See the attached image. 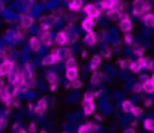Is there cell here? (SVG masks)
<instances>
[{
  "mask_svg": "<svg viewBox=\"0 0 154 133\" xmlns=\"http://www.w3.org/2000/svg\"><path fill=\"white\" fill-rule=\"evenodd\" d=\"M84 12H85V15H87V17L94 18V20H97V18L102 15V11H100L96 5H93V3L85 5V6H84Z\"/></svg>",
  "mask_w": 154,
  "mask_h": 133,
  "instance_id": "obj_1",
  "label": "cell"
},
{
  "mask_svg": "<svg viewBox=\"0 0 154 133\" xmlns=\"http://www.w3.org/2000/svg\"><path fill=\"white\" fill-rule=\"evenodd\" d=\"M15 67V61L12 60H5L2 64H0V76H8Z\"/></svg>",
  "mask_w": 154,
  "mask_h": 133,
  "instance_id": "obj_2",
  "label": "cell"
},
{
  "mask_svg": "<svg viewBox=\"0 0 154 133\" xmlns=\"http://www.w3.org/2000/svg\"><path fill=\"white\" fill-rule=\"evenodd\" d=\"M47 109H48V102H47L45 97H41V99L38 100V105L33 108V112H35L36 115H44V114L47 112Z\"/></svg>",
  "mask_w": 154,
  "mask_h": 133,
  "instance_id": "obj_3",
  "label": "cell"
},
{
  "mask_svg": "<svg viewBox=\"0 0 154 133\" xmlns=\"http://www.w3.org/2000/svg\"><path fill=\"white\" fill-rule=\"evenodd\" d=\"M54 42H55V45H58V46H64V45L69 42L67 32H66V30H60V32H57L55 36H54Z\"/></svg>",
  "mask_w": 154,
  "mask_h": 133,
  "instance_id": "obj_4",
  "label": "cell"
},
{
  "mask_svg": "<svg viewBox=\"0 0 154 133\" xmlns=\"http://www.w3.org/2000/svg\"><path fill=\"white\" fill-rule=\"evenodd\" d=\"M132 29H133V23H132V20H130L129 15H126L124 18L120 20V30L123 33H130Z\"/></svg>",
  "mask_w": 154,
  "mask_h": 133,
  "instance_id": "obj_5",
  "label": "cell"
},
{
  "mask_svg": "<svg viewBox=\"0 0 154 133\" xmlns=\"http://www.w3.org/2000/svg\"><path fill=\"white\" fill-rule=\"evenodd\" d=\"M82 111H84V115H93L96 112V103L94 100H82Z\"/></svg>",
  "mask_w": 154,
  "mask_h": 133,
  "instance_id": "obj_6",
  "label": "cell"
},
{
  "mask_svg": "<svg viewBox=\"0 0 154 133\" xmlns=\"http://www.w3.org/2000/svg\"><path fill=\"white\" fill-rule=\"evenodd\" d=\"M96 24H97V20L90 18V17H85V18L81 21V27H82L85 32H93V29H94Z\"/></svg>",
  "mask_w": 154,
  "mask_h": 133,
  "instance_id": "obj_7",
  "label": "cell"
},
{
  "mask_svg": "<svg viewBox=\"0 0 154 133\" xmlns=\"http://www.w3.org/2000/svg\"><path fill=\"white\" fill-rule=\"evenodd\" d=\"M47 81L50 84V90L51 91H55L57 90V85H58V76L55 72H48L47 73Z\"/></svg>",
  "mask_w": 154,
  "mask_h": 133,
  "instance_id": "obj_8",
  "label": "cell"
},
{
  "mask_svg": "<svg viewBox=\"0 0 154 133\" xmlns=\"http://www.w3.org/2000/svg\"><path fill=\"white\" fill-rule=\"evenodd\" d=\"M20 20H21V27H24V29H27V30L35 24V18H33L32 15H29V14H23Z\"/></svg>",
  "mask_w": 154,
  "mask_h": 133,
  "instance_id": "obj_9",
  "label": "cell"
},
{
  "mask_svg": "<svg viewBox=\"0 0 154 133\" xmlns=\"http://www.w3.org/2000/svg\"><path fill=\"white\" fill-rule=\"evenodd\" d=\"M84 44L87 46H96L97 44V36L94 32H87V35L84 36Z\"/></svg>",
  "mask_w": 154,
  "mask_h": 133,
  "instance_id": "obj_10",
  "label": "cell"
},
{
  "mask_svg": "<svg viewBox=\"0 0 154 133\" xmlns=\"http://www.w3.org/2000/svg\"><path fill=\"white\" fill-rule=\"evenodd\" d=\"M39 39H41L42 45H45V46H51L52 42H54V38L51 36V33H50V32H41Z\"/></svg>",
  "mask_w": 154,
  "mask_h": 133,
  "instance_id": "obj_11",
  "label": "cell"
},
{
  "mask_svg": "<svg viewBox=\"0 0 154 133\" xmlns=\"http://www.w3.org/2000/svg\"><path fill=\"white\" fill-rule=\"evenodd\" d=\"M57 63H60V60L54 54H48L42 58V66H52V64H57Z\"/></svg>",
  "mask_w": 154,
  "mask_h": 133,
  "instance_id": "obj_12",
  "label": "cell"
},
{
  "mask_svg": "<svg viewBox=\"0 0 154 133\" xmlns=\"http://www.w3.org/2000/svg\"><path fill=\"white\" fill-rule=\"evenodd\" d=\"M103 79H105V75H103V72L96 70V72H93V75H91V78H90V82H91V85H99Z\"/></svg>",
  "mask_w": 154,
  "mask_h": 133,
  "instance_id": "obj_13",
  "label": "cell"
},
{
  "mask_svg": "<svg viewBox=\"0 0 154 133\" xmlns=\"http://www.w3.org/2000/svg\"><path fill=\"white\" fill-rule=\"evenodd\" d=\"M142 2L144 0H135L133 2V8H132L133 15H136V17H142L144 15V12H142Z\"/></svg>",
  "mask_w": 154,
  "mask_h": 133,
  "instance_id": "obj_14",
  "label": "cell"
},
{
  "mask_svg": "<svg viewBox=\"0 0 154 133\" xmlns=\"http://www.w3.org/2000/svg\"><path fill=\"white\" fill-rule=\"evenodd\" d=\"M84 6V0H70L69 2V11L70 12H78Z\"/></svg>",
  "mask_w": 154,
  "mask_h": 133,
  "instance_id": "obj_15",
  "label": "cell"
},
{
  "mask_svg": "<svg viewBox=\"0 0 154 133\" xmlns=\"http://www.w3.org/2000/svg\"><path fill=\"white\" fill-rule=\"evenodd\" d=\"M30 48H32L35 52L41 51V48H42V42H41L39 36H32V38H30Z\"/></svg>",
  "mask_w": 154,
  "mask_h": 133,
  "instance_id": "obj_16",
  "label": "cell"
},
{
  "mask_svg": "<svg viewBox=\"0 0 154 133\" xmlns=\"http://www.w3.org/2000/svg\"><path fill=\"white\" fill-rule=\"evenodd\" d=\"M100 64H102V57H100L99 54L93 55L91 63H90V69H91V72H96V70H97V67H99Z\"/></svg>",
  "mask_w": 154,
  "mask_h": 133,
  "instance_id": "obj_17",
  "label": "cell"
},
{
  "mask_svg": "<svg viewBox=\"0 0 154 133\" xmlns=\"http://www.w3.org/2000/svg\"><path fill=\"white\" fill-rule=\"evenodd\" d=\"M5 91H6V94L11 97V99H17V94H18V88L15 87V85H12V84H9V85H6L5 87Z\"/></svg>",
  "mask_w": 154,
  "mask_h": 133,
  "instance_id": "obj_18",
  "label": "cell"
},
{
  "mask_svg": "<svg viewBox=\"0 0 154 133\" xmlns=\"http://www.w3.org/2000/svg\"><path fill=\"white\" fill-rule=\"evenodd\" d=\"M66 78L69 82L78 79V69H66Z\"/></svg>",
  "mask_w": 154,
  "mask_h": 133,
  "instance_id": "obj_19",
  "label": "cell"
},
{
  "mask_svg": "<svg viewBox=\"0 0 154 133\" xmlns=\"http://www.w3.org/2000/svg\"><path fill=\"white\" fill-rule=\"evenodd\" d=\"M142 91H145V93H148V94H153L154 93V84L150 79H147V81L142 82Z\"/></svg>",
  "mask_w": 154,
  "mask_h": 133,
  "instance_id": "obj_20",
  "label": "cell"
},
{
  "mask_svg": "<svg viewBox=\"0 0 154 133\" xmlns=\"http://www.w3.org/2000/svg\"><path fill=\"white\" fill-rule=\"evenodd\" d=\"M99 6H100L99 9H102V11H109L114 8V0H100Z\"/></svg>",
  "mask_w": 154,
  "mask_h": 133,
  "instance_id": "obj_21",
  "label": "cell"
},
{
  "mask_svg": "<svg viewBox=\"0 0 154 133\" xmlns=\"http://www.w3.org/2000/svg\"><path fill=\"white\" fill-rule=\"evenodd\" d=\"M133 103H132V100H129V99H126V100H123V103H121V109L124 111V112H132V109H133Z\"/></svg>",
  "mask_w": 154,
  "mask_h": 133,
  "instance_id": "obj_22",
  "label": "cell"
},
{
  "mask_svg": "<svg viewBox=\"0 0 154 133\" xmlns=\"http://www.w3.org/2000/svg\"><path fill=\"white\" fill-rule=\"evenodd\" d=\"M144 24L147 27H154V14H145L144 15Z\"/></svg>",
  "mask_w": 154,
  "mask_h": 133,
  "instance_id": "obj_23",
  "label": "cell"
},
{
  "mask_svg": "<svg viewBox=\"0 0 154 133\" xmlns=\"http://www.w3.org/2000/svg\"><path fill=\"white\" fill-rule=\"evenodd\" d=\"M129 70H130L132 73H139V72L142 70V66H141V64H139V61L136 60V61H132V63H130Z\"/></svg>",
  "mask_w": 154,
  "mask_h": 133,
  "instance_id": "obj_24",
  "label": "cell"
},
{
  "mask_svg": "<svg viewBox=\"0 0 154 133\" xmlns=\"http://www.w3.org/2000/svg\"><path fill=\"white\" fill-rule=\"evenodd\" d=\"M61 17H63V9H61V8H58V9H55V11H54V14L50 17V20H51V23H55V21H58Z\"/></svg>",
  "mask_w": 154,
  "mask_h": 133,
  "instance_id": "obj_25",
  "label": "cell"
},
{
  "mask_svg": "<svg viewBox=\"0 0 154 133\" xmlns=\"http://www.w3.org/2000/svg\"><path fill=\"white\" fill-rule=\"evenodd\" d=\"M66 69H78V63L73 57H69L66 60Z\"/></svg>",
  "mask_w": 154,
  "mask_h": 133,
  "instance_id": "obj_26",
  "label": "cell"
},
{
  "mask_svg": "<svg viewBox=\"0 0 154 133\" xmlns=\"http://www.w3.org/2000/svg\"><path fill=\"white\" fill-rule=\"evenodd\" d=\"M144 69H147V70H150V72H154V61H153V58H150V57H145Z\"/></svg>",
  "mask_w": 154,
  "mask_h": 133,
  "instance_id": "obj_27",
  "label": "cell"
},
{
  "mask_svg": "<svg viewBox=\"0 0 154 133\" xmlns=\"http://www.w3.org/2000/svg\"><path fill=\"white\" fill-rule=\"evenodd\" d=\"M100 93H102V91H96V93H93V91H85L82 100H94V97H97Z\"/></svg>",
  "mask_w": 154,
  "mask_h": 133,
  "instance_id": "obj_28",
  "label": "cell"
},
{
  "mask_svg": "<svg viewBox=\"0 0 154 133\" xmlns=\"http://www.w3.org/2000/svg\"><path fill=\"white\" fill-rule=\"evenodd\" d=\"M144 129H145L147 132H153V129H154V120L153 118H147V120L144 121Z\"/></svg>",
  "mask_w": 154,
  "mask_h": 133,
  "instance_id": "obj_29",
  "label": "cell"
},
{
  "mask_svg": "<svg viewBox=\"0 0 154 133\" xmlns=\"http://www.w3.org/2000/svg\"><path fill=\"white\" fill-rule=\"evenodd\" d=\"M106 15H108V18H111V20H117V18H120V15H118V11H117L115 8H112V9L106 11Z\"/></svg>",
  "mask_w": 154,
  "mask_h": 133,
  "instance_id": "obj_30",
  "label": "cell"
},
{
  "mask_svg": "<svg viewBox=\"0 0 154 133\" xmlns=\"http://www.w3.org/2000/svg\"><path fill=\"white\" fill-rule=\"evenodd\" d=\"M144 51H145V49H144V46H141V45H135V46H133V54H135L138 58L144 55Z\"/></svg>",
  "mask_w": 154,
  "mask_h": 133,
  "instance_id": "obj_31",
  "label": "cell"
},
{
  "mask_svg": "<svg viewBox=\"0 0 154 133\" xmlns=\"http://www.w3.org/2000/svg\"><path fill=\"white\" fill-rule=\"evenodd\" d=\"M130 63H132V60L123 58V60L118 61V66H120V69H129V67H130Z\"/></svg>",
  "mask_w": 154,
  "mask_h": 133,
  "instance_id": "obj_32",
  "label": "cell"
},
{
  "mask_svg": "<svg viewBox=\"0 0 154 133\" xmlns=\"http://www.w3.org/2000/svg\"><path fill=\"white\" fill-rule=\"evenodd\" d=\"M135 118H138V117H141L142 114H144V109L141 108V106H133V109H132V112H130Z\"/></svg>",
  "mask_w": 154,
  "mask_h": 133,
  "instance_id": "obj_33",
  "label": "cell"
},
{
  "mask_svg": "<svg viewBox=\"0 0 154 133\" xmlns=\"http://www.w3.org/2000/svg\"><path fill=\"white\" fill-rule=\"evenodd\" d=\"M151 8H153V6H151V3H150L148 0H144V2H142V12H144V15H145V14H150Z\"/></svg>",
  "mask_w": 154,
  "mask_h": 133,
  "instance_id": "obj_34",
  "label": "cell"
},
{
  "mask_svg": "<svg viewBox=\"0 0 154 133\" xmlns=\"http://www.w3.org/2000/svg\"><path fill=\"white\" fill-rule=\"evenodd\" d=\"M76 133H90V123H85V124L79 126Z\"/></svg>",
  "mask_w": 154,
  "mask_h": 133,
  "instance_id": "obj_35",
  "label": "cell"
},
{
  "mask_svg": "<svg viewBox=\"0 0 154 133\" xmlns=\"http://www.w3.org/2000/svg\"><path fill=\"white\" fill-rule=\"evenodd\" d=\"M111 54H112V49H111L109 46H105V48L102 49V54H100V57L109 58V57H111Z\"/></svg>",
  "mask_w": 154,
  "mask_h": 133,
  "instance_id": "obj_36",
  "label": "cell"
},
{
  "mask_svg": "<svg viewBox=\"0 0 154 133\" xmlns=\"http://www.w3.org/2000/svg\"><path fill=\"white\" fill-rule=\"evenodd\" d=\"M141 91H142V82H138V84H135L132 87V93L133 94H139Z\"/></svg>",
  "mask_w": 154,
  "mask_h": 133,
  "instance_id": "obj_37",
  "label": "cell"
},
{
  "mask_svg": "<svg viewBox=\"0 0 154 133\" xmlns=\"http://www.w3.org/2000/svg\"><path fill=\"white\" fill-rule=\"evenodd\" d=\"M70 87H72V88H75V90H78V88H81V87H82V82H81L79 79H75V81H72V82H70Z\"/></svg>",
  "mask_w": 154,
  "mask_h": 133,
  "instance_id": "obj_38",
  "label": "cell"
},
{
  "mask_svg": "<svg viewBox=\"0 0 154 133\" xmlns=\"http://www.w3.org/2000/svg\"><path fill=\"white\" fill-rule=\"evenodd\" d=\"M124 42L127 45L133 44V36H132V33H126V35H124Z\"/></svg>",
  "mask_w": 154,
  "mask_h": 133,
  "instance_id": "obj_39",
  "label": "cell"
},
{
  "mask_svg": "<svg viewBox=\"0 0 154 133\" xmlns=\"http://www.w3.org/2000/svg\"><path fill=\"white\" fill-rule=\"evenodd\" d=\"M27 133H38V129H36V124L35 123H30V126L27 129Z\"/></svg>",
  "mask_w": 154,
  "mask_h": 133,
  "instance_id": "obj_40",
  "label": "cell"
},
{
  "mask_svg": "<svg viewBox=\"0 0 154 133\" xmlns=\"http://www.w3.org/2000/svg\"><path fill=\"white\" fill-rule=\"evenodd\" d=\"M6 124H8V123H6V118H5V117H0V130H2V129H5V127H6Z\"/></svg>",
  "mask_w": 154,
  "mask_h": 133,
  "instance_id": "obj_41",
  "label": "cell"
},
{
  "mask_svg": "<svg viewBox=\"0 0 154 133\" xmlns=\"http://www.w3.org/2000/svg\"><path fill=\"white\" fill-rule=\"evenodd\" d=\"M76 41H78V35L75 33V35H72V38H70V41H69V42H70V44H75Z\"/></svg>",
  "mask_w": 154,
  "mask_h": 133,
  "instance_id": "obj_42",
  "label": "cell"
},
{
  "mask_svg": "<svg viewBox=\"0 0 154 133\" xmlns=\"http://www.w3.org/2000/svg\"><path fill=\"white\" fill-rule=\"evenodd\" d=\"M123 133H136V130H135L133 127H127V129H124Z\"/></svg>",
  "mask_w": 154,
  "mask_h": 133,
  "instance_id": "obj_43",
  "label": "cell"
},
{
  "mask_svg": "<svg viewBox=\"0 0 154 133\" xmlns=\"http://www.w3.org/2000/svg\"><path fill=\"white\" fill-rule=\"evenodd\" d=\"M5 87H6V85H5V81H3V79L0 78V93H2V91L5 90Z\"/></svg>",
  "mask_w": 154,
  "mask_h": 133,
  "instance_id": "obj_44",
  "label": "cell"
},
{
  "mask_svg": "<svg viewBox=\"0 0 154 133\" xmlns=\"http://www.w3.org/2000/svg\"><path fill=\"white\" fill-rule=\"evenodd\" d=\"M153 105V100L151 99H145V106H151Z\"/></svg>",
  "mask_w": 154,
  "mask_h": 133,
  "instance_id": "obj_45",
  "label": "cell"
},
{
  "mask_svg": "<svg viewBox=\"0 0 154 133\" xmlns=\"http://www.w3.org/2000/svg\"><path fill=\"white\" fill-rule=\"evenodd\" d=\"M3 9H5V3H3V2H2V0H0V12H2V11H3Z\"/></svg>",
  "mask_w": 154,
  "mask_h": 133,
  "instance_id": "obj_46",
  "label": "cell"
},
{
  "mask_svg": "<svg viewBox=\"0 0 154 133\" xmlns=\"http://www.w3.org/2000/svg\"><path fill=\"white\" fill-rule=\"evenodd\" d=\"M18 133H27V130H24V129H20V130H18Z\"/></svg>",
  "mask_w": 154,
  "mask_h": 133,
  "instance_id": "obj_47",
  "label": "cell"
},
{
  "mask_svg": "<svg viewBox=\"0 0 154 133\" xmlns=\"http://www.w3.org/2000/svg\"><path fill=\"white\" fill-rule=\"evenodd\" d=\"M150 81H151V82H153V84H154V73H153V75H151V76H150Z\"/></svg>",
  "mask_w": 154,
  "mask_h": 133,
  "instance_id": "obj_48",
  "label": "cell"
},
{
  "mask_svg": "<svg viewBox=\"0 0 154 133\" xmlns=\"http://www.w3.org/2000/svg\"><path fill=\"white\" fill-rule=\"evenodd\" d=\"M3 58V49H0V60Z\"/></svg>",
  "mask_w": 154,
  "mask_h": 133,
  "instance_id": "obj_49",
  "label": "cell"
},
{
  "mask_svg": "<svg viewBox=\"0 0 154 133\" xmlns=\"http://www.w3.org/2000/svg\"><path fill=\"white\" fill-rule=\"evenodd\" d=\"M39 133H48V132H47V130H41Z\"/></svg>",
  "mask_w": 154,
  "mask_h": 133,
  "instance_id": "obj_50",
  "label": "cell"
},
{
  "mask_svg": "<svg viewBox=\"0 0 154 133\" xmlns=\"http://www.w3.org/2000/svg\"><path fill=\"white\" fill-rule=\"evenodd\" d=\"M26 2H30V3H33V2H35V0H26Z\"/></svg>",
  "mask_w": 154,
  "mask_h": 133,
  "instance_id": "obj_51",
  "label": "cell"
},
{
  "mask_svg": "<svg viewBox=\"0 0 154 133\" xmlns=\"http://www.w3.org/2000/svg\"><path fill=\"white\" fill-rule=\"evenodd\" d=\"M42 2H45V3H48V0H42Z\"/></svg>",
  "mask_w": 154,
  "mask_h": 133,
  "instance_id": "obj_52",
  "label": "cell"
},
{
  "mask_svg": "<svg viewBox=\"0 0 154 133\" xmlns=\"http://www.w3.org/2000/svg\"><path fill=\"white\" fill-rule=\"evenodd\" d=\"M153 133H154V129H153Z\"/></svg>",
  "mask_w": 154,
  "mask_h": 133,
  "instance_id": "obj_53",
  "label": "cell"
}]
</instances>
